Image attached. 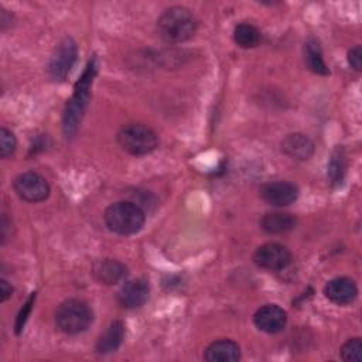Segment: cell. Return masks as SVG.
<instances>
[{
  "label": "cell",
  "mask_w": 362,
  "mask_h": 362,
  "mask_svg": "<svg viewBox=\"0 0 362 362\" xmlns=\"http://www.w3.org/2000/svg\"><path fill=\"white\" fill-rule=\"evenodd\" d=\"M96 72H98V59L93 57L88 62L82 76L76 82L74 93L68 100L62 115V130L66 139L74 137V134L79 127V123L83 117L85 109L89 102V92H90V86Z\"/></svg>",
  "instance_id": "obj_1"
},
{
  "label": "cell",
  "mask_w": 362,
  "mask_h": 362,
  "mask_svg": "<svg viewBox=\"0 0 362 362\" xmlns=\"http://www.w3.org/2000/svg\"><path fill=\"white\" fill-rule=\"evenodd\" d=\"M156 30L164 42H184L195 34L197 18L189 8L182 6H173L160 14L157 18Z\"/></svg>",
  "instance_id": "obj_2"
},
{
  "label": "cell",
  "mask_w": 362,
  "mask_h": 362,
  "mask_svg": "<svg viewBox=\"0 0 362 362\" xmlns=\"http://www.w3.org/2000/svg\"><path fill=\"white\" fill-rule=\"evenodd\" d=\"M103 219L110 232L122 236H129L137 233L143 228L146 214L134 202L119 201L106 208Z\"/></svg>",
  "instance_id": "obj_3"
},
{
  "label": "cell",
  "mask_w": 362,
  "mask_h": 362,
  "mask_svg": "<svg viewBox=\"0 0 362 362\" xmlns=\"http://www.w3.org/2000/svg\"><path fill=\"white\" fill-rule=\"evenodd\" d=\"M92 321L93 311L82 300H65L55 310V324L66 335H76L86 331Z\"/></svg>",
  "instance_id": "obj_4"
},
{
  "label": "cell",
  "mask_w": 362,
  "mask_h": 362,
  "mask_svg": "<svg viewBox=\"0 0 362 362\" xmlns=\"http://www.w3.org/2000/svg\"><path fill=\"white\" fill-rule=\"evenodd\" d=\"M119 146L132 156H146L158 147L157 133L141 123H132L123 126L117 132Z\"/></svg>",
  "instance_id": "obj_5"
},
{
  "label": "cell",
  "mask_w": 362,
  "mask_h": 362,
  "mask_svg": "<svg viewBox=\"0 0 362 362\" xmlns=\"http://www.w3.org/2000/svg\"><path fill=\"white\" fill-rule=\"evenodd\" d=\"M78 57V45L71 37H65L59 41V44L55 47L47 71L48 76L54 82H62L66 79L71 68L74 66Z\"/></svg>",
  "instance_id": "obj_6"
},
{
  "label": "cell",
  "mask_w": 362,
  "mask_h": 362,
  "mask_svg": "<svg viewBox=\"0 0 362 362\" xmlns=\"http://www.w3.org/2000/svg\"><path fill=\"white\" fill-rule=\"evenodd\" d=\"M14 192L25 202H41L49 195V184L34 171H27L16 177L13 181Z\"/></svg>",
  "instance_id": "obj_7"
},
{
  "label": "cell",
  "mask_w": 362,
  "mask_h": 362,
  "mask_svg": "<svg viewBox=\"0 0 362 362\" xmlns=\"http://www.w3.org/2000/svg\"><path fill=\"white\" fill-rule=\"evenodd\" d=\"M253 262L260 269L279 272L286 269L290 264L291 253L286 246L276 242H269L259 246L255 250Z\"/></svg>",
  "instance_id": "obj_8"
},
{
  "label": "cell",
  "mask_w": 362,
  "mask_h": 362,
  "mask_svg": "<svg viewBox=\"0 0 362 362\" xmlns=\"http://www.w3.org/2000/svg\"><path fill=\"white\" fill-rule=\"evenodd\" d=\"M260 197L273 206H287L298 197V188L288 181H273L260 188Z\"/></svg>",
  "instance_id": "obj_9"
},
{
  "label": "cell",
  "mask_w": 362,
  "mask_h": 362,
  "mask_svg": "<svg viewBox=\"0 0 362 362\" xmlns=\"http://www.w3.org/2000/svg\"><path fill=\"white\" fill-rule=\"evenodd\" d=\"M253 322L266 334H277L284 329L287 324V314L277 304H266L255 313Z\"/></svg>",
  "instance_id": "obj_10"
},
{
  "label": "cell",
  "mask_w": 362,
  "mask_h": 362,
  "mask_svg": "<svg viewBox=\"0 0 362 362\" xmlns=\"http://www.w3.org/2000/svg\"><path fill=\"white\" fill-rule=\"evenodd\" d=\"M150 287L146 279H133L126 281L117 291V303L124 308L141 307L148 298Z\"/></svg>",
  "instance_id": "obj_11"
},
{
  "label": "cell",
  "mask_w": 362,
  "mask_h": 362,
  "mask_svg": "<svg viewBox=\"0 0 362 362\" xmlns=\"http://www.w3.org/2000/svg\"><path fill=\"white\" fill-rule=\"evenodd\" d=\"M324 294L329 301L338 305H345V304H351L356 298L358 287L351 277L341 276V277L331 279L325 284Z\"/></svg>",
  "instance_id": "obj_12"
},
{
  "label": "cell",
  "mask_w": 362,
  "mask_h": 362,
  "mask_svg": "<svg viewBox=\"0 0 362 362\" xmlns=\"http://www.w3.org/2000/svg\"><path fill=\"white\" fill-rule=\"evenodd\" d=\"M281 151L294 160H308L314 154L313 140L303 133H290L280 143Z\"/></svg>",
  "instance_id": "obj_13"
},
{
  "label": "cell",
  "mask_w": 362,
  "mask_h": 362,
  "mask_svg": "<svg viewBox=\"0 0 362 362\" xmlns=\"http://www.w3.org/2000/svg\"><path fill=\"white\" fill-rule=\"evenodd\" d=\"M92 274L99 283L110 286L122 281L127 274V269L116 259H100L93 263Z\"/></svg>",
  "instance_id": "obj_14"
},
{
  "label": "cell",
  "mask_w": 362,
  "mask_h": 362,
  "mask_svg": "<svg viewBox=\"0 0 362 362\" xmlns=\"http://www.w3.org/2000/svg\"><path fill=\"white\" fill-rule=\"evenodd\" d=\"M204 359L208 362H235L240 359V348L232 339H218L206 346Z\"/></svg>",
  "instance_id": "obj_15"
},
{
  "label": "cell",
  "mask_w": 362,
  "mask_h": 362,
  "mask_svg": "<svg viewBox=\"0 0 362 362\" xmlns=\"http://www.w3.org/2000/svg\"><path fill=\"white\" fill-rule=\"evenodd\" d=\"M297 218L288 212H267L260 219V228L269 235L286 233L294 229Z\"/></svg>",
  "instance_id": "obj_16"
},
{
  "label": "cell",
  "mask_w": 362,
  "mask_h": 362,
  "mask_svg": "<svg viewBox=\"0 0 362 362\" xmlns=\"http://www.w3.org/2000/svg\"><path fill=\"white\" fill-rule=\"evenodd\" d=\"M123 338H124V325L120 320H115L113 322L109 324L105 332L100 334V337L96 341L95 349L100 355L115 352L120 346Z\"/></svg>",
  "instance_id": "obj_17"
},
{
  "label": "cell",
  "mask_w": 362,
  "mask_h": 362,
  "mask_svg": "<svg viewBox=\"0 0 362 362\" xmlns=\"http://www.w3.org/2000/svg\"><path fill=\"white\" fill-rule=\"evenodd\" d=\"M233 41L240 48H255L262 41V33L250 23H239L233 30Z\"/></svg>",
  "instance_id": "obj_18"
},
{
  "label": "cell",
  "mask_w": 362,
  "mask_h": 362,
  "mask_svg": "<svg viewBox=\"0 0 362 362\" xmlns=\"http://www.w3.org/2000/svg\"><path fill=\"white\" fill-rule=\"evenodd\" d=\"M304 52H305V62H307V66L310 68V71H313L317 75H328L329 74L328 66L322 58L321 47L315 38H310L305 42Z\"/></svg>",
  "instance_id": "obj_19"
},
{
  "label": "cell",
  "mask_w": 362,
  "mask_h": 362,
  "mask_svg": "<svg viewBox=\"0 0 362 362\" xmlns=\"http://www.w3.org/2000/svg\"><path fill=\"white\" fill-rule=\"evenodd\" d=\"M345 170H346V156L342 147H337L329 158L328 163V180L329 184L337 187L342 182L344 175H345Z\"/></svg>",
  "instance_id": "obj_20"
},
{
  "label": "cell",
  "mask_w": 362,
  "mask_h": 362,
  "mask_svg": "<svg viewBox=\"0 0 362 362\" xmlns=\"http://www.w3.org/2000/svg\"><path fill=\"white\" fill-rule=\"evenodd\" d=\"M339 356L342 361L361 362L362 361V339L359 337L349 338L339 349Z\"/></svg>",
  "instance_id": "obj_21"
},
{
  "label": "cell",
  "mask_w": 362,
  "mask_h": 362,
  "mask_svg": "<svg viewBox=\"0 0 362 362\" xmlns=\"http://www.w3.org/2000/svg\"><path fill=\"white\" fill-rule=\"evenodd\" d=\"M17 146V140L16 136L13 134V132H10L6 127L0 129V156L1 158H8Z\"/></svg>",
  "instance_id": "obj_22"
},
{
  "label": "cell",
  "mask_w": 362,
  "mask_h": 362,
  "mask_svg": "<svg viewBox=\"0 0 362 362\" xmlns=\"http://www.w3.org/2000/svg\"><path fill=\"white\" fill-rule=\"evenodd\" d=\"M34 300H35V293H33V294L28 297V300L25 301V304H24L23 308L20 310V313H18V315H17V320H16V332H17V334L21 332V329H23V327H24V324H25V321H27V318H28V315H30V311H31V307H33V304H34Z\"/></svg>",
  "instance_id": "obj_23"
},
{
  "label": "cell",
  "mask_w": 362,
  "mask_h": 362,
  "mask_svg": "<svg viewBox=\"0 0 362 362\" xmlns=\"http://www.w3.org/2000/svg\"><path fill=\"white\" fill-rule=\"evenodd\" d=\"M348 64L355 71H361L362 69V48H361V45H354L348 51Z\"/></svg>",
  "instance_id": "obj_24"
},
{
  "label": "cell",
  "mask_w": 362,
  "mask_h": 362,
  "mask_svg": "<svg viewBox=\"0 0 362 362\" xmlns=\"http://www.w3.org/2000/svg\"><path fill=\"white\" fill-rule=\"evenodd\" d=\"M13 293V287L4 279L0 280V301L4 303Z\"/></svg>",
  "instance_id": "obj_25"
}]
</instances>
